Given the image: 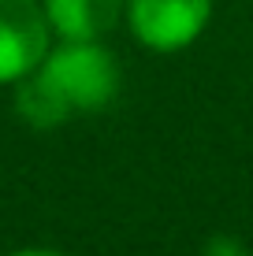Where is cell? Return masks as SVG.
Masks as SVG:
<instances>
[{"mask_svg": "<svg viewBox=\"0 0 253 256\" xmlns=\"http://www.w3.org/2000/svg\"><path fill=\"white\" fill-rule=\"evenodd\" d=\"M56 41H104L123 22L127 0H41Z\"/></svg>", "mask_w": 253, "mask_h": 256, "instance_id": "4", "label": "cell"}, {"mask_svg": "<svg viewBox=\"0 0 253 256\" xmlns=\"http://www.w3.org/2000/svg\"><path fill=\"white\" fill-rule=\"evenodd\" d=\"M4 256H71V252L49 249V245H23V249H12V252H4Z\"/></svg>", "mask_w": 253, "mask_h": 256, "instance_id": "6", "label": "cell"}, {"mask_svg": "<svg viewBox=\"0 0 253 256\" xmlns=\"http://www.w3.org/2000/svg\"><path fill=\"white\" fill-rule=\"evenodd\" d=\"M52 26L41 0H0V90L23 82L45 60Z\"/></svg>", "mask_w": 253, "mask_h": 256, "instance_id": "3", "label": "cell"}, {"mask_svg": "<svg viewBox=\"0 0 253 256\" xmlns=\"http://www.w3.org/2000/svg\"><path fill=\"white\" fill-rule=\"evenodd\" d=\"M201 256H253V252L246 249V242H242V238H234V234H212V238L205 242Z\"/></svg>", "mask_w": 253, "mask_h": 256, "instance_id": "5", "label": "cell"}, {"mask_svg": "<svg viewBox=\"0 0 253 256\" xmlns=\"http://www.w3.org/2000/svg\"><path fill=\"white\" fill-rule=\"evenodd\" d=\"M123 70L104 41H56L38 67L15 82V112L34 130H60L75 116L104 112L119 96Z\"/></svg>", "mask_w": 253, "mask_h": 256, "instance_id": "1", "label": "cell"}, {"mask_svg": "<svg viewBox=\"0 0 253 256\" xmlns=\"http://www.w3.org/2000/svg\"><path fill=\"white\" fill-rule=\"evenodd\" d=\"M216 0H127L123 22L142 48L171 56L208 30Z\"/></svg>", "mask_w": 253, "mask_h": 256, "instance_id": "2", "label": "cell"}]
</instances>
